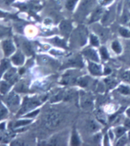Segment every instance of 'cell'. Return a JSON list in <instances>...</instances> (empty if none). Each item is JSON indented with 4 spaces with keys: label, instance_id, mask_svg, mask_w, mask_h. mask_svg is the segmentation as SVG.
I'll return each instance as SVG.
<instances>
[{
    "label": "cell",
    "instance_id": "603a6c76",
    "mask_svg": "<svg viewBox=\"0 0 130 146\" xmlns=\"http://www.w3.org/2000/svg\"><path fill=\"white\" fill-rule=\"evenodd\" d=\"M126 142V138L125 137H123L122 139L118 141V143H117V145H123Z\"/></svg>",
    "mask_w": 130,
    "mask_h": 146
},
{
    "label": "cell",
    "instance_id": "d6986e66",
    "mask_svg": "<svg viewBox=\"0 0 130 146\" xmlns=\"http://www.w3.org/2000/svg\"><path fill=\"white\" fill-rule=\"evenodd\" d=\"M100 54H101V56L103 57V59H107L108 58V52H107V50H106L105 48H101V49H100Z\"/></svg>",
    "mask_w": 130,
    "mask_h": 146
},
{
    "label": "cell",
    "instance_id": "4dcf8cb0",
    "mask_svg": "<svg viewBox=\"0 0 130 146\" xmlns=\"http://www.w3.org/2000/svg\"><path fill=\"white\" fill-rule=\"evenodd\" d=\"M127 62H128V64L130 65V57H129V59L127 60Z\"/></svg>",
    "mask_w": 130,
    "mask_h": 146
},
{
    "label": "cell",
    "instance_id": "30bf717a",
    "mask_svg": "<svg viewBox=\"0 0 130 146\" xmlns=\"http://www.w3.org/2000/svg\"><path fill=\"white\" fill-rule=\"evenodd\" d=\"M119 91L120 92L121 94H125V95L130 94V88L129 87H128V86H119Z\"/></svg>",
    "mask_w": 130,
    "mask_h": 146
},
{
    "label": "cell",
    "instance_id": "f1b7e54d",
    "mask_svg": "<svg viewBox=\"0 0 130 146\" xmlns=\"http://www.w3.org/2000/svg\"><path fill=\"white\" fill-rule=\"evenodd\" d=\"M5 16V15H4V13H3V12H0V17H4Z\"/></svg>",
    "mask_w": 130,
    "mask_h": 146
},
{
    "label": "cell",
    "instance_id": "cb8c5ba5",
    "mask_svg": "<svg viewBox=\"0 0 130 146\" xmlns=\"http://www.w3.org/2000/svg\"><path fill=\"white\" fill-rule=\"evenodd\" d=\"M79 84L80 85V86H86L87 85V80H86L85 79H81L80 80Z\"/></svg>",
    "mask_w": 130,
    "mask_h": 146
},
{
    "label": "cell",
    "instance_id": "d590c367",
    "mask_svg": "<svg viewBox=\"0 0 130 146\" xmlns=\"http://www.w3.org/2000/svg\"><path fill=\"white\" fill-rule=\"evenodd\" d=\"M129 8H130V2H129Z\"/></svg>",
    "mask_w": 130,
    "mask_h": 146
},
{
    "label": "cell",
    "instance_id": "e575fe53",
    "mask_svg": "<svg viewBox=\"0 0 130 146\" xmlns=\"http://www.w3.org/2000/svg\"><path fill=\"white\" fill-rule=\"evenodd\" d=\"M129 139H130V132H129Z\"/></svg>",
    "mask_w": 130,
    "mask_h": 146
},
{
    "label": "cell",
    "instance_id": "d6a6232c",
    "mask_svg": "<svg viewBox=\"0 0 130 146\" xmlns=\"http://www.w3.org/2000/svg\"><path fill=\"white\" fill-rule=\"evenodd\" d=\"M107 142H108V141H107V137L106 136V145H107Z\"/></svg>",
    "mask_w": 130,
    "mask_h": 146
},
{
    "label": "cell",
    "instance_id": "5bb4252c",
    "mask_svg": "<svg viewBox=\"0 0 130 146\" xmlns=\"http://www.w3.org/2000/svg\"><path fill=\"white\" fill-rule=\"evenodd\" d=\"M19 103V98L18 96H13V98L12 97H10L9 100V105H16Z\"/></svg>",
    "mask_w": 130,
    "mask_h": 146
},
{
    "label": "cell",
    "instance_id": "44dd1931",
    "mask_svg": "<svg viewBox=\"0 0 130 146\" xmlns=\"http://www.w3.org/2000/svg\"><path fill=\"white\" fill-rule=\"evenodd\" d=\"M8 67V62L6 60H3L1 65H0V76L3 74V71Z\"/></svg>",
    "mask_w": 130,
    "mask_h": 146
},
{
    "label": "cell",
    "instance_id": "4fadbf2b",
    "mask_svg": "<svg viewBox=\"0 0 130 146\" xmlns=\"http://www.w3.org/2000/svg\"><path fill=\"white\" fill-rule=\"evenodd\" d=\"M112 48H113V49L115 51H116V53H120L121 52V47L120 45H119V44L117 42V41H114L113 43V44H112Z\"/></svg>",
    "mask_w": 130,
    "mask_h": 146
},
{
    "label": "cell",
    "instance_id": "5b68a950",
    "mask_svg": "<svg viewBox=\"0 0 130 146\" xmlns=\"http://www.w3.org/2000/svg\"><path fill=\"white\" fill-rule=\"evenodd\" d=\"M89 70L92 74L94 75H100L101 74V70L100 67L96 65L94 63H90L89 64Z\"/></svg>",
    "mask_w": 130,
    "mask_h": 146
},
{
    "label": "cell",
    "instance_id": "7402d4cb",
    "mask_svg": "<svg viewBox=\"0 0 130 146\" xmlns=\"http://www.w3.org/2000/svg\"><path fill=\"white\" fill-rule=\"evenodd\" d=\"M31 121L30 120H23V121H19V122H16L15 126H19V125H26L30 123Z\"/></svg>",
    "mask_w": 130,
    "mask_h": 146
},
{
    "label": "cell",
    "instance_id": "484cf974",
    "mask_svg": "<svg viewBox=\"0 0 130 146\" xmlns=\"http://www.w3.org/2000/svg\"><path fill=\"white\" fill-rule=\"evenodd\" d=\"M38 113H39V110H36V111H34V112H33V113H29V114H28V115H27V116H28V117H32V116H34V115H36Z\"/></svg>",
    "mask_w": 130,
    "mask_h": 146
},
{
    "label": "cell",
    "instance_id": "9a60e30c",
    "mask_svg": "<svg viewBox=\"0 0 130 146\" xmlns=\"http://www.w3.org/2000/svg\"><path fill=\"white\" fill-rule=\"evenodd\" d=\"M8 89H9V86H8L7 84H6L5 82L1 83V84H0V91H1L3 94H5V92L8 90Z\"/></svg>",
    "mask_w": 130,
    "mask_h": 146
},
{
    "label": "cell",
    "instance_id": "6da1fadb",
    "mask_svg": "<svg viewBox=\"0 0 130 146\" xmlns=\"http://www.w3.org/2000/svg\"><path fill=\"white\" fill-rule=\"evenodd\" d=\"M64 120V116L61 113L57 111H51L46 115L45 125L49 129H54L60 126Z\"/></svg>",
    "mask_w": 130,
    "mask_h": 146
},
{
    "label": "cell",
    "instance_id": "277c9868",
    "mask_svg": "<svg viewBox=\"0 0 130 146\" xmlns=\"http://www.w3.org/2000/svg\"><path fill=\"white\" fill-rule=\"evenodd\" d=\"M3 49L5 52V55H9L10 54H12V51L14 50V47L12 44V42L9 41H5L3 42Z\"/></svg>",
    "mask_w": 130,
    "mask_h": 146
},
{
    "label": "cell",
    "instance_id": "1f68e13d",
    "mask_svg": "<svg viewBox=\"0 0 130 146\" xmlns=\"http://www.w3.org/2000/svg\"><path fill=\"white\" fill-rule=\"evenodd\" d=\"M23 72H24V70L22 69V70H20L19 73H20V74H22V73H23Z\"/></svg>",
    "mask_w": 130,
    "mask_h": 146
},
{
    "label": "cell",
    "instance_id": "83f0119b",
    "mask_svg": "<svg viewBox=\"0 0 130 146\" xmlns=\"http://www.w3.org/2000/svg\"><path fill=\"white\" fill-rule=\"evenodd\" d=\"M126 48H127V49H129L130 50V41L126 43Z\"/></svg>",
    "mask_w": 130,
    "mask_h": 146
},
{
    "label": "cell",
    "instance_id": "d4e9b609",
    "mask_svg": "<svg viewBox=\"0 0 130 146\" xmlns=\"http://www.w3.org/2000/svg\"><path fill=\"white\" fill-rule=\"evenodd\" d=\"M25 50H26L28 54H31V49L30 45H29V44H26L25 45Z\"/></svg>",
    "mask_w": 130,
    "mask_h": 146
},
{
    "label": "cell",
    "instance_id": "8992f818",
    "mask_svg": "<svg viewBox=\"0 0 130 146\" xmlns=\"http://www.w3.org/2000/svg\"><path fill=\"white\" fill-rule=\"evenodd\" d=\"M102 15V9H97L95 10V12L93 14V16H92V21L91 22H94V21H96L98 20L101 17Z\"/></svg>",
    "mask_w": 130,
    "mask_h": 146
},
{
    "label": "cell",
    "instance_id": "7c38bea8",
    "mask_svg": "<svg viewBox=\"0 0 130 146\" xmlns=\"http://www.w3.org/2000/svg\"><path fill=\"white\" fill-rule=\"evenodd\" d=\"M97 125L96 124V122H94V121H90L88 122V129H89L90 131H95V130L97 129Z\"/></svg>",
    "mask_w": 130,
    "mask_h": 146
},
{
    "label": "cell",
    "instance_id": "3957f363",
    "mask_svg": "<svg viewBox=\"0 0 130 146\" xmlns=\"http://www.w3.org/2000/svg\"><path fill=\"white\" fill-rule=\"evenodd\" d=\"M60 31H62L63 34L67 35L68 34L70 33V31H71V25L69 22H67V21H64V22H61L60 26Z\"/></svg>",
    "mask_w": 130,
    "mask_h": 146
},
{
    "label": "cell",
    "instance_id": "2e32d148",
    "mask_svg": "<svg viewBox=\"0 0 130 146\" xmlns=\"http://www.w3.org/2000/svg\"><path fill=\"white\" fill-rule=\"evenodd\" d=\"M125 132V129L123 127H119L116 129V135L117 137H119V136H122Z\"/></svg>",
    "mask_w": 130,
    "mask_h": 146
},
{
    "label": "cell",
    "instance_id": "f546056e",
    "mask_svg": "<svg viewBox=\"0 0 130 146\" xmlns=\"http://www.w3.org/2000/svg\"><path fill=\"white\" fill-rule=\"evenodd\" d=\"M127 114H128V115H129V116H130V109H129V110H128Z\"/></svg>",
    "mask_w": 130,
    "mask_h": 146
},
{
    "label": "cell",
    "instance_id": "836d02e7",
    "mask_svg": "<svg viewBox=\"0 0 130 146\" xmlns=\"http://www.w3.org/2000/svg\"><path fill=\"white\" fill-rule=\"evenodd\" d=\"M109 1H110V0H104V2H106V3H108Z\"/></svg>",
    "mask_w": 130,
    "mask_h": 146
},
{
    "label": "cell",
    "instance_id": "4316f807",
    "mask_svg": "<svg viewBox=\"0 0 130 146\" xmlns=\"http://www.w3.org/2000/svg\"><path fill=\"white\" fill-rule=\"evenodd\" d=\"M5 110H2V111H0V119H1V118L3 117V115H4V114H5Z\"/></svg>",
    "mask_w": 130,
    "mask_h": 146
},
{
    "label": "cell",
    "instance_id": "9c48e42d",
    "mask_svg": "<svg viewBox=\"0 0 130 146\" xmlns=\"http://www.w3.org/2000/svg\"><path fill=\"white\" fill-rule=\"evenodd\" d=\"M71 144L74 145H78L80 144L79 138H78L77 133H76V132H74V131L73 132L72 138H71Z\"/></svg>",
    "mask_w": 130,
    "mask_h": 146
},
{
    "label": "cell",
    "instance_id": "8fae6325",
    "mask_svg": "<svg viewBox=\"0 0 130 146\" xmlns=\"http://www.w3.org/2000/svg\"><path fill=\"white\" fill-rule=\"evenodd\" d=\"M119 32H120L121 35L125 37V38H130V31L129 30L125 29H123V28H121L120 30H119Z\"/></svg>",
    "mask_w": 130,
    "mask_h": 146
},
{
    "label": "cell",
    "instance_id": "7a4b0ae2",
    "mask_svg": "<svg viewBox=\"0 0 130 146\" xmlns=\"http://www.w3.org/2000/svg\"><path fill=\"white\" fill-rule=\"evenodd\" d=\"M84 55H86L87 58H89L90 59H91L92 60L94 61H96V62H98L99 61V58H98V56H97V54L96 53V51L93 49H87V50H85L84 51Z\"/></svg>",
    "mask_w": 130,
    "mask_h": 146
},
{
    "label": "cell",
    "instance_id": "52a82bcc",
    "mask_svg": "<svg viewBox=\"0 0 130 146\" xmlns=\"http://www.w3.org/2000/svg\"><path fill=\"white\" fill-rule=\"evenodd\" d=\"M78 0H68L66 3V7L68 10H73Z\"/></svg>",
    "mask_w": 130,
    "mask_h": 146
},
{
    "label": "cell",
    "instance_id": "e0dca14e",
    "mask_svg": "<svg viewBox=\"0 0 130 146\" xmlns=\"http://www.w3.org/2000/svg\"><path fill=\"white\" fill-rule=\"evenodd\" d=\"M91 100L89 98H84L83 99V106L84 107H90L91 106Z\"/></svg>",
    "mask_w": 130,
    "mask_h": 146
},
{
    "label": "cell",
    "instance_id": "ffe728a7",
    "mask_svg": "<svg viewBox=\"0 0 130 146\" xmlns=\"http://www.w3.org/2000/svg\"><path fill=\"white\" fill-rule=\"evenodd\" d=\"M90 41H91V44L94 46H97L99 44V40L97 39L96 36L91 35L90 36Z\"/></svg>",
    "mask_w": 130,
    "mask_h": 146
},
{
    "label": "cell",
    "instance_id": "ac0fdd59",
    "mask_svg": "<svg viewBox=\"0 0 130 146\" xmlns=\"http://www.w3.org/2000/svg\"><path fill=\"white\" fill-rule=\"evenodd\" d=\"M122 78L126 82L130 83V71L124 72L122 75Z\"/></svg>",
    "mask_w": 130,
    "mask_h": 146
},
{
    "label": "cell",
    "instance_id": "ba28073f",
    "mask_svg": "<svg viewBox=\"0 0 130 146\" xmlns=\"http://www.w3.org/2000/svg\"><path fill=\"white\" fill-rule=\"evenodd\" d=\"M23 60H24V58L22 57L20 54H17V55H15L14 58H12V60H13V62L15 64H22L23 62Z\"/></svg>",
    "mask_w": 130,
    "mask_h": 146
}]
</instances>
